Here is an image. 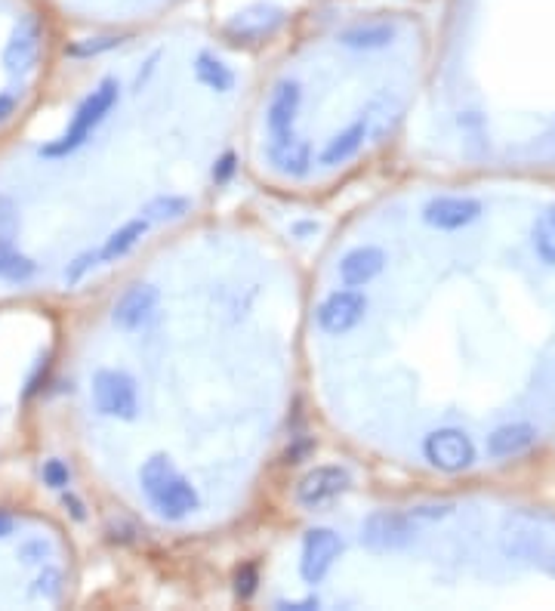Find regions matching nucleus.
Segmentation results:
<instances>
[{
    "label": "nucleus",
    "instance_id": "f257e3e1",
    "mask_svg": "<svg viewBox=\"0 0 555 611\" xmlns=\"http://www.w3.org/2000/svg\"><path fill=\"white\" fill-rule=\"evenodd\" d=\"M96 297L81 411L118 513L161 537L235 525L306 383V269L213 210Z\"/></svg>",
    "mask_w": 555,
    "mask_h": 611
},
{
    "label": "nucleus",
    "instance_id": "7ed1b4c3",
    "mask_svg": "<svg viewBox=\"0 0 555 611\" xmlns=\"http://www.w3.org/2000/svg\"><path fill=\"white\" fill-rule=\"evenodd\" d=\"M62 13V19L78 22L96 34H121L167 22L185 10L192 0H41Z\"/></svg>",
    "mask_w": 555,
    "mask_h": 611
},
{
    "label": "nucleus",
    "instance_id": "20e7f679",
    "mask_svg": "<svg viewBox=\"0 0 555 611\" xmlns=\"http://www.w3.org/2000/svg\"><path fill=\"white\" fill-rule=\"evenodd\" d=\"M531 244L543 266H555V204H549L537 217L531 229Z\"/></svg>",
    "mask_w": 555,
    "mask_h": 611
},
{
    "label": "nucleus",
    "instance_id": "f03ea898",
    "mask_svg": "<svg viewBox=\"0 0 555 611\" xmlns=\"http://www.w3.org/2000/svg\"><path fill=\"white\" fill-rule=\"evenodd\" d=\"M404 22L392 13L337 10L287 31L253 71L238 161L253 183L315 201L364 176L407 118L395 56Z\"/></svg>",
    "mask_w": 555,
    "mask_h": 611
}]
</instances>
